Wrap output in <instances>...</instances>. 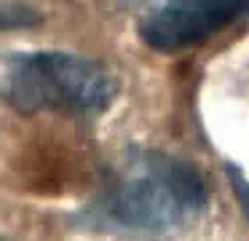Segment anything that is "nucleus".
Listing matches in <instances>:
<instances>
[{
	"label": "nucleus",
	"mask_w": 249,
	"mask_h": 241,
	"mask_svg": "<svg viewBox=\"0 0 249 241\" xmlns=\"http://www.w3.org/2000/svg\"><path fill=\"white\" fill-rule=\"evenodd\" d=\"M43 21L38 8L22 0H0V30H30Z\"/></svg>",
	"instance_id": "20e7f679"
},
{
	"label": "nucleus",
	"mask_w": 249,
	"mask_h": 241,
	"mask_svg": "<svg viewBox=\"0 0 249 241\" xmlns=\"http://www.w3.org/2000/svg\"><path fill=\"white\" fill-rule=\"evenodd\" d=\"M206 204V180L190 161L156 148H131L81 220L94 230L163 236L196 222Z\"/></svg>",
	"instance_id": "f257e3e1"
},
{
	"label": "nucleus",
	"mask_w": 249,
	"mask_h": 241,
	"mask_svg": "<svg viewBox=\"0 0 249 241\" xmlns=\"http://www.w3.org/2000/svg\"><path fill=\"white\" fill-rule=\"evenodd\" d=\"M249 16V0H161L142 16L137 35L158 54H179L212 40Z\"/></svg>",
	"instance_id": "7ed1b4c3"
},
{
	"label": "nucleus",
	"mask_w": 249,
	"mask_h": 241,
	"mask_svg": "<svg viewBox=\"0 0 249 241\" xmlns=\"http://www.w3.org/2000/svg\"><path fill=\"white\" fill-rule=\"evenodd\" d=\"M115 96L118 78L94 59L67 51L0 54V105L19 115L94 118Z\"/></svg>",
	"instance_id": "f03ea898"
},
{
	"label": "nucleus",
	"mask_w": 249,
	"mask_h": 241,
	"mask_svg": "<svg viewBox=\"0 0 249 241\" xmlns=\"http://www.w3.org/2000/svg\"><path fill=\"white\" fill-rule=\"evenodd\" d=\"M228 180H231L233 196H236V201H238V206H241L244 217L249 220V177L244 174L238 166H228Z\"/></svg>",
	"instance_id": "39448f33"
}]
</instances>
